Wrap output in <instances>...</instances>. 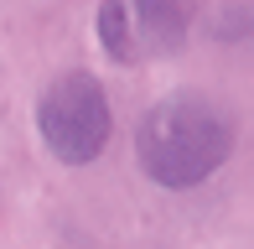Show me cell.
Segmentation results:
<instances>
[{"mask_svg":"<svg viewBox=\"0 0 254 249\" xmlns=\"http://www.w3.org/2000/svg\"><path fill=\"white\" fill-rule=\"evenodd\" d=\"M94 37H99V47L109 52V62H120V67L140 62V47H135V26H130L125 0H99V10H94Z\"/></svg>","mask_w":254,"mask_h":249,"instance_id":"cell-4","label":"cell"},{"mask_svg":"<svg viewBox=\"0 0 254 249\" xmlns=\"http://www.w3.org/2000/svg\"><path fill=\"white\" fill-rule=\"evenodd\" d=\"M37 135L63 166H94L114 140V104L109 88L83 67L57 73L37 94Z\"/></svg>","mask_w":254,"mask_h":249,"instance_id":"cell-2","label":"cell"},{"mask_svg":"<svg viewBox=\"0 0 254 249\" xmlns=\"http://www.w3.org/2000/svg\"><path fill=\"white\" fill-rule=\"evenodd\" d=\"M140 58H177L187 47V0H125Z\"/></svg>","mask_w":254,"mask_h":249,"instance_id":"cell-3","label":"cell"},{"mask_svg":"<svg viewBox=\"0 0 254 249\" xmlns=\"http://www.w3.org/2000/svg\"><path fill=\"white\" fill-rule=\"evenodd\" d=\"M234 156V120L207 94H166L135 124V166L166 192L213 182Z\"/></svg>","mask_w":254,"mask_h":249,"instance_id":"cell-1","label":"cell"}]
</instances>
